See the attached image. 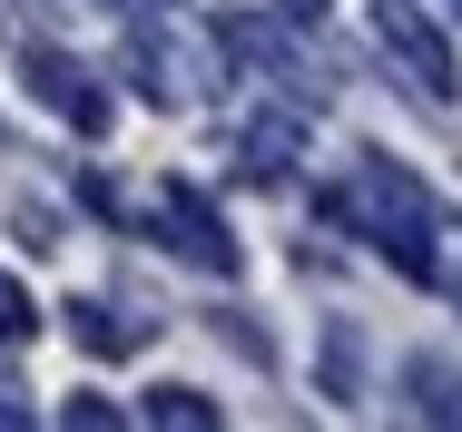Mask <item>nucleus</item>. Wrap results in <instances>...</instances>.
I'll list each match as a JSON object with an SVG mask.
<instances>
[{"label":"nucleus","instance_id":"nucleus-9","mask_svg":"<svg viewBox=\"0 0 462 432\" xmlns=\"http://www.w3.org/2000/svg\"><path fill=\"white\" fill-rule=\"evenodd\" d=\"M118 60H128V79H138V98H148V108H178V98H187V88H178V60H168L148 30H128V50H118Z\"/></svg>","mask_w":462,"mask_h":432},{"label":"nucleus","instance_id":"nucleus-4","mask_svg":"<svg viewBox=\"0 0 462 432\" xmlns=\"http://www.w3.org/2000/svg\"><path fill=\"white\" fill-rule=\"evenodd\" d=\"M20 79H30V98H40L50 118H69L79 138H108V88H98L69 50H20Z\"/></svg>","mask_w":462,"mask_h":432},{"label":"nucleus","instance_id":"nucleus-12","mask_svg":"<svg viewBox=\"0 0 462 432\" xmlns=\"http://www.w3.org/2000/svg\"><path fill=\"white\" fill-rule=\"evenodd\" d=\"M30 335H40V305L20 275H0V345H30Z\"/></svg>","mask_w":462,"mask_h":432},{"label":"nucleus","instance_id":"nucleus-18","mask_svg":"<svg viewBox=\"0 0 462 432\" xmlns=\"http://www.w3.org/2000/svg\"><path fill=\"white\" fill-rule=\"evenodd\" d=\"M453 20H462V0H453Z\"/></svg>","mask_w":462,"mask_h":432},{"label":"nucleus","instance_id":"nucleus-11","mask_svg":"<svg viewBox=\"0 0 462 432\" xmlns=\"http://www.w3.org/2000/svg\"><path fill=\"white\" fill-rule=\"evenodd\" d=\"M285 158H295V118H256L246 128V177H285Z\"/></svg>","mask_w":462,"mask_h":432},{"label":"nucleus","instance_id":"nucleus-10","mask_svg":"<svg viewBox=\"0 0 462 432\" xmlns=\"http://www.w3.org/2000/svg\"><path fill=\"white\" fill-rule=\"evenodd\" d=\"M138 423H168V432H217V403H207L197 383H158V393L138 403Z\"/></svg>","mask_w":462,"mask_h":432},{"label":"nucleus","instance_id":"nucleus-3","mask_svg":"<svg viewBox=\"0 0 462 432\" xmlns=\"http://www.w3.org/2000/svg\"><path fill=\"white\" fill-rule=\"evenodd\" d=\"M374 40H383V60H403V79L423 88V98H453L462 88V69H453V40L413 10V0H383L374 10Z\"/></svg>","mask_w":462,"mask_h":432},{"label":"nucleus","instance_id":"nucleus-6","mask_svg":"<svg viewBox=\"0 0 462 432\" xmlns=\"http://www.w3.org/2000/svg\"><path fill=\"white\" fill-rule=\"evenodd\" d=\"M148 335H158V315H128V305H108V295H79V305H69V345L79 354H108V363H118V354H138Z\"/></svg>","mask_w":462,"mask_h":432},{"label":"nucleus","instance_id":"nucleus-7","mask_svg":"<svg viewBox=\"0 0 462 432\" xmlns=\"http://www.w3.org/2000/svg\"><path fill=\"white\" fill-rule=\"evenodd\" d=\"M393 383H403V413H423V423H462V373L443 363V354H403Z\"/></svg>","mask_w":462,"mask_h":432},{"label":"nucleus","instance_id":"nucleus-2","mask_svg":"<svg viewBox=\"0 0 462 432\" xmlns=\"http://www.w3.org/2000/svg\"><path fill=\"white\" fill-rule=\"evenodd\" d=\"M158 236H168L197 275H236V265H246V256H236V236H226V216H217L187 177H158Z\"/></svg>","mask_w":462,"mask_h":432},{"label":"nucleus","instance_id":"nucleus-14","mask_svg":"<svg viewBox=\"0 0 462 432\" xmlns=\"http://www.w3.org/2000/svg\"><path fill=\"white\" fill-rule=\"evenodd\" d=\"M60 423H69V432H108V423H118V413H108L98 393H69V403H60Z\"/></svg>","mask_w":462,"mask_h":432},{"label":"nucleus","instance_id":"nucleus-17","mask_svg":"<svg viewBox=\"0 0 462 432\" xmlns=\"http://www.w3.org/2000/svg\"><path fill=\"white\" fill-rule=\"evenodd\" d=\"M453 295H462V265H453Z\"/></svg>","mask_w":462,"mask_h":432},{"label":"nucleus","instance_id":"nucleus-1","mask_svg":"<svg viewBox=\"0 0 462 432\" xmlns=\"http://www.w3.org/2000/svg\"><path fill=\"white\" fill-rule=\"evenodd\" d=\"M315 216L345 226V236H365L403 285H433V236H443V216H433V187H423L413 168H393V158H374V148H365L355 168L315 197Z\"/></svg>","mask_w":462,"mask_h":432},{"label":"nucleus","instance_id":"nucleus-5","mask_svg":"<svg viewBox=\"0 0 462 432\" xmlns=\"http://www.w3.org/2000/svg\"><path fill=\"white\" fill-rule=\"evenodd\" d=\"M217 40H226L236 60H266V69H276V88H285V98H325V79H305V50L285 40L276 20H256V10H246V20H217Z\"/></svg>","mask_w":462,"mask_h":432},{"label":"nucleus","instance_id":"nucleus-13","mask_svg":"<svg viewBox=\"0 0 462 432\" xmlns=\"http://www.w3.org/2000/svg\"><path fill=\"white\" fill-rule=\"evenodd\" d=\"M217 345H236L246 363H266V354H276V345H266V325H246V315H217Z\"/></svg>","mask_w":462,"mask_h":432},{"label":"nucleus","instance_id":"nucleus-16","mask_svg":"<svg viewBox=\"0 0 462 432\" xmlns=\"http://www.w3.org/2000/svg\"><path fill=\"white\" fill-rule=\"evenodd\" d=\"M285 20H325V0H285Z\"/></svg>","mask_w":462,"mask_h":432},{"label":"nucleus","instance_id":"nucleus-15","mask_svg":"<svg viewBox=\"0 0 462 432\" xmlns=\"http://www.w3.org/2000/svg\"><path fill=\"white\" fill-rule=\"evenodd\" d=\"M20 423H30V403H20V383L0 373V432H20Z\"/></svg>","mask_w":462,"mask_h":432},{"label":"nucleus","instance_id":"nucleus-8","mask_svg":"<svg viewBox=\"0 0 462 432\" xmlns=\"http://www.w3.org/2000/svg\"><path fill=\"white\" fill-rule=\"evenodd\" d=\"M325 403H365V325L355 315H325Z\"/></svg>","mask_w":462,"mask_h":432}]
</instances>
